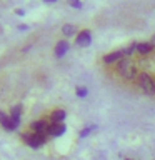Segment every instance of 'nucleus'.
Segmentation results:
<instances>
[{
  "label": "nucleus",
  "mask_w": 155,
  "mask_h": 160,
  "mask_svg": "<svg viewBox=\"0 0 155 160\" xmlns=\"http://www.w3.org/2000/svg\"><path fill=\"white\" fill-rule=\"evenodd\" d=\"M133 52H137V43H132L128 45L127 48H122V50H117V52H110L103 57V63H118L122 58H127L128 55H132Z\"/></svg>",
  "instance_id": "1"
},
{
  "label": "nucleus",
  "mask_w": 155,
  "mask_h": 160,
  "mask_svg": "<svg viewBox=\"0 0 155 160\" xmlns=\"http://www.w3.org/2000/svg\"><path fill=\"white\" fill-rule=\"evenodd\" d=\"M117 73L122 78H127V80L135 78V77H137V68H135V63L130 58H122L117 63Z\"/></svg>",
  "instance_id": "2"
},
{
  "label": "nucleus",
  "mask_w": 155,
  "mask_h": 160,
  "mask_svg": "<svg viewBox=\"0 0 155 160\" xmlns=\"http://www.w3.org/2000/svg\"><path fill=\"white\" fill-rule=\"evenodd\" d=\"M47 138H48L47 133H40V132H23L22 133V140L32 148H40L47 142Z\"/></svg>",
  "instance_id": "3"
},
{
  "label": "nucleus",
  "mask_w": 155,
  "mask_h": 160,
  "mask_svg": "<svg viewBox=\"0 0 155 160\" xmlns=\"http://www.w3.org/2000/svg\"><path fill=\"white\" fill-rule=\"evenodd\" d=\"M137 82H138V87L147 95H155V80L148 73H138Z\"/></svg>",
  "instance_id": "4"
},
{
  "label": "nucleus",
  "mask_w": 155,
  "mask_h": 160,
  "mask_svg": "<svg viewBox=\"0 0 155 160\" xmlns=\"http://www.w3.org/2000/svg\"><path fill=\"white\" fill-rule=\"evenodd\" d=\"M50 120H45V118H40V120H35L33 123H30V130L32 132H40V133H47V130L50 127ZM48 135V133H47Z\"/></svg>",
  "instance_id": "5"
},
{
  "label": "nucleus",
  "mask_w": 155,
  "mask_h": 160,
  "mask_svg": "<svg viewBox=\"0 0 155 160\" xmlns=\"http://www.w3.org/2000/svg\"><path fill=\"white\" fill-rule=\"evenodd\" d=\"M65 132H67L65 123H50V127L47 130L48 137H62Z\"/></svg>",
  "instance_id": "6"
},
{
  "label": "nucleus",
  "mask_w": 155,
  "mask_h": 160,
  "mask_svg": "<svg viewBox=\"0 0 155 160\" xmlns=\"http://www.w3.org/2000/svg\"><path fill=\"white\" fill-rule=\"evenodd\" d=\"M92 43V33L88 30H82V32L77 33V45L80 47H88Z\"/></svg>",
  "instance_id": "7"
},
{
  "label": "nucleus",
  "mask_w": 155,
  "mask_h": 160,
  "mask_svg": "<svg viewBox=\"0 0 155 160\" xmlns=\"http://www.w3.org/2000/svg\"><path fill=\"white\" fill-rule=\"evenodd\" d=\"M10 117H12L15 130H17L18 125H20V118H22V105H13V107L10 108Z\"/></svg>",
  "instance_id": "8"
},
{
  "label": "nucleus",
  "mask_w": 155,
  "mask_h": 160,
  "mask_svg": "<svg viewBox=\"0 0 155 160\" xmlns=\"http://www.w3.org/2000/svg\"><path fill=\"white\" fill-rule=\"evenodd\" d=\"M0 125H2L5 130H10V132H12V130H15L10 113H5V112H2V110H0Z\"/></svg>",
  "instance_id": "9"
},
{
  "label": "nucleus",
  "mask_w": 155,
  "mask_h": 160,
  "mask_svg": "<svg viewBox=\"0 0 155 160\" xmlns=\"http://www.w3.org/2000/svg\"><path fill=\"white\" fill-rule=\"evenodd\" d=\"M68 48H70V43L67 42V40H60V42L55 45V57L62 58L63 55L68 52Z\"/></svg>",
  "instance_id": "10"
},
{
  "label": "nucleus",
  "mask_w": 155,
  "mask_h": 160,
  "mask_svg": "<svg viewBox=\"0 0 155 160\" xmlns=\"http://www.w3.org/2000/svg\"><path fill=\"white\" fill-rule=\"evenodd\" d=\"M65 117H67V113H65L62 108H57V110H53V112L50 113V118L48 120L52 123H63Z\"/></svg>",
  "instance_id": "11"
},
{
  "label": "nucleus",
  "mask_w": 155,
  "mask_h": 160,
  "mask_svg": "<svg viewBox=\"0 0 155 160\" xmlns=\"http://www.w3.org/2000/svg\"><path fill=\"white\" fill-rule=\"evenodd\" d=\"M152 48H153L152 43H137V53H140V55L152 53Z\"/></svg>",
  "instance_id": "12"
},
{
  "label": "nucleus",
  "mask_w": 155,
  "mask_h": 160,
  "mask_svg": "<svg viewBox=\"0 0 155 160\" xmlns=\"http://www.w3.org/2000/svg\"><path fill=\"white\" fill-rule=\"evenodd\" d=\"M62 33L65 35V37H72V35H75V27L72 23H65L62 27Z\"/></svg>",
  "instance_id": "13"
},
{
  "label": "nucleus",
  "mask_w": 155,
  "mask_h": 160,
  "mask_svg": "<svg viewBox=\"0 0 155 160\" xmlns=\"http://www.w3.org/2000/svg\"><path fill=\"white\" fill-rule=\"evenodd\" d=\"M95 128H97V125H90V127L82 128V130H80V138H85V137H87V135L92 132V130H95Z\"/></svg>",
  "instance_id": "14"
},
{
  "label": "nucleus",
  "mask_w": 155,
  "mask_h": 160,
  "mask_svg": "<svg viewBox=\"0 0 155 160\" xmlns=\"http://www.w3.org/2000/svg\"><path fill=\"white\" fill-rule=\"evenodd\" d=\"M75 92H77V95H78L80 98H83V97H87L88 90L85 88V87H77V90H75Z\"/></svg>",
  "instance_id": "15"
},
{
  "label": "nucleus",
  "mask_w": 155,
  "mask_h": 160,
  "mask_svg": "<svg viewBox=\"0 0 155 160\" xmlns=\"http://www.w3.org/2000/svg\"><path fill=\"white\" fill-rule=\"evenodd\" d=\"M67 3L73 8H82V2L80 0H67Z\"/></svg>",
  "instance_id": "16"
},
{
  "label": "nucleus",
  "mask_w": 155,
  "mask_h": 160,
  "mask_svg": "<svg viewBox=\"0 0 155 160\" xmlns=\"http://www.w3.org/2000/svg\"><path fill=\"white\" fill-rule=\"evenodd\" d=\"M15 13H17V15H20V17H22V15H25V12H23L22 8H17V10H15Z\"/></svg>",
  "instance_id": "17"
},
{
  "label": "nucleus",
  "mask_w": 155,
  "mask_h": 160,
  "mask_svg": "<svg viewBox=\"0 0 155 160\" xmlns=\"http://www.w3.org/2000/svg\"><path fill=\"white\" fill-rule=\"evenodd\" d=\"M18 28H20V30H27V25L22 23V25H18Z\"/></svg>",
  "instance_id": "18"
},
{
  "label": "nucleus",
  "mask_w": 155,
  "mask_h": 160,
  "mask_svg": "<svg viewBox=\"0 0 155 160\" xmlns=\"http://www.w3.org/2000/svg\"><path fill=\"white\" fill-rule=\"evenodd\" d=\"M150 43H152V45H153V48H155V35L152 37V40H150Z\"/></svg>",
  "instance_id": "19"
},
{
  "label": "nucleus",
  "mask_w": 155,
  "mask_h": 160,
  "mask_svg": "<svg viewBox=\"0 0 155 160\" xmlns=\"http://www.w3.org/2000/svg\"><path fill=\"white\" fill-rule=\"evenodd\" d=\"M45 2H55V0H45Z\"/></svg>",
  "instance_id": "20"
},
{
  "label": "nucleus",
  "mask_w": 155,
  "mask_h": 160,
  "mask_svg": "<svg viewBox=\"0 0 155 160\" xmlns=\"http://www.w3.org/2000/svg\"><path fill=\"white\" fill-rule=\"evenodd\" d=\"M125 160H133V158H125Z\"/></svg>",
  "instance_id": "21"
}]
</instances>
